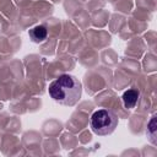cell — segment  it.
Listing matches in <instances>:
<instances>
[{"label":"cell","instance_id":"obj_1","mask_svg":"<svg viewBox=\"0 0 157 157\" xmlns=\"http://www.w3.org/2000/svg\"><path fill=\"white\" fill-rule=\"evenodd\" d=\"M48 92L56 103L61 105H74L81 97L82 86L77 77L64 74L49 85Z\"/></svg>","mask_w":157,"mask_h":157},{"label":"cell","instance_id":"obj_2","mask_svg":"<svg viewBox=\"0 0 157 157\" xmlns=\"http://www.w3.org/2000/svg\"><path fill=\"white\" fill-rule=\"evenodd\" d=\"M118 125L117 115L108 109H98L91 117V128L97 135H109Z\"/></svg>","mask_w":157,"mask_h":157},{"label":"cell","instance_id":"obj_3","mask_svg":"<svg viewBox=\"0 0 157 157\" xmlns=\"http://www.w3.org/2000/svg\"><path fill=\"white\" fill-rule=\"evenodd\" d=\"M121 98H123L124 107L128 108V109H131L136 105V103L139 101V91L135 90V88H130V90L124 92Z\"/></svg>","mask_w":157,"mask_h":157},{"label":"cell","instance_id":"obj_4","mask_svg":"<svg viewBox=\"0 0 157 157\" xmlns=\"http://www.w3.org/2000/svg\"><path fill=\"white\" fill-rule=\"evenodd\" d=\"M28 34H29V38L32 39V42L39 43V42H43L47 38L48 31H47V28L44 26L39 25V26H36L32 29H29V33Z\"/></svg>","mask_w":157,"mask_h":157},{"label":"cell","instance_id":"obj_5","mask_svg":"<svg viewBox=\"0 0 157 157\" xmlns=\"http://www.w3.org/2000/svg\"><path fill=\"white\" fill-rule=\"evenodd\" d=\"M147 135H148L150 140L153 144H156V139H155L156 137V115H153L151 118V120L147 125Z\"/></svg>","mask_w":157,"mask_h":157}]
</instances>
